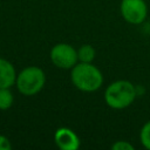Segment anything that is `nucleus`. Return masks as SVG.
Returning <instances> with one entry per match:
<instances>
[{
  "mask_svg": "<svg viewBox=\"0 0 150 150\" xmlns=\"http://www.w3.org/2000/svg\"><path fill=\"white\" fill-rule=\"evenodd\" d=\"M55 144L62 150H76L80 148L81 142L79 136L67 127L59 128L54 134Z\"/></svg>",
  "mask_w": 150,
  "mask_h": 150,
  "instance_id": "6",
  "label": "nucleus"
},
{
  "mask_svg": "<svg viewBox=\"0 0 150 150\" xmlns=\"http://www.w3.org/2000/svg\"><path fill=\"white\" fill-rule=\"evenodd\" d=\"M136 95V88L130 81L117 80L107 87L104 101L107 105L112 109H124L134 103Z\"/></svg>",
  "mask_w": 150,
  "mask_h": 150,
  "instance_id": "2",
  "label": "nucleus"
},
{
  "mask_svg": "<svg viewBox=\"0 0 150 150\" xmlns=\"http://www.w3.org/2000/svg\"><path fill=\"white\" fill-rule=\"evenodd\" d=\"M139 141L145 149L150 150V121H148L142 127L139 131Z\"/></svg>",
  "mask_w": 150,
  "mask_h": 150,
  "instance_id": "10",
  "label": "nucleus"
},
{
  "mask_svg": "<svg viewBox=\"0 0 150 150\" xmlns=\"http://www.w3.org/2000/svg\"><path fill=\"white\" fill-rule=\"evenodd\" d=\"M111 149L112 150H134V146L127 141H116L111 145Z\"/></svg>",
  "mask_w": 150,
  "mask_h": 150,
  "instance_id": "11",
  "label": "nucleus"
},
{
  "mask_svg": "<svg viewBox=\"0 0 150 150\" xmlns=\"http://www.w3.org/2000/svg\"><path fill=\"white\" fill-rule=\"evenodd\" d=\"M11 149H12L11 141L6 136L0 135V150H11Z\"/></svg>",
  "mask_w": 150,
  "mask_h": 150,
  "instance_id": "12",
  "label": "nucleus"
},
{
  "mask_svg": "<svg viewBox=\"0 0 150 150\" xmlns=\"http://www.w3.org/2000/svg\"><path fill=\"white\" fill-rule=\"evenodd\" d=\"M46 83V75L45 71L36 67L29 66L23 68L18 75L15 86L20 94L25 96H34L39 94Z\"/></svg>",
  "mask_w": 150,
  "mask_h": 150,
  "instance_id": "3",
  "label": "nucleus"
},
{
  "mask_svg": "<svg viewBox=\"0 0 150 150\" xmlns=\"http://www.w3.org/2000/svg\"><path fill=\"white\" fill-rule=\"evenodd\" d=\"M50 61L61 69H71L77 62V50L69 43H56L50 50Z\"/></svg>",
  "mask_w": 150,
  "mask_h": 150,
  "instance_id": "4",
  "label": "nucleus"
},
{
  "mask_svg": "<svg viewBox=\"0 0 150 150\" xmlns=\"http://www.w3.org/2000/svg\"><path fill=\"white\" fill-rule=\"evenodd\" d=\"M96 52L95 48L91 45H82L77 49V59L79 62H86V63H91L95 59Z\"/></svg>",
  "mask_w": 150,
  "mask_h": 150,
  "instance_id": "8",
  "label": "nucleus"
},
{
  "mask_svg": "<svg viewBox=\"0 0 150 150\" xmlns=\"http://www.w3.org/2000/svg\"><path fill=\"white\" fill-rule=\"evenodd\" d=\"M14 96L9 88H0V110H7L13 105Z\"/></svg>",
  "mask_w": 150,
  "mask_h": 150,
  "instance_id": "9",
  "label": "nucleus"
},
{
  "mask_svg": "<svg viewBox=\"0 0 150 150\" xmlns=\"http://www.w3.org/2000/svg\"><path fill=\"white\" fill-rule=\"evenodd\" d=\"M70 79L73 84L81 91L93 93L103 84L101 70L93 63L79 62L71 68Z\"/></svg>",
  "mask_w": 150,
  "mask_h": 150,
  "instance_id": "1",
  "label": "nucleus"
},
{
  "mask_svg": "<svg viewBox=\"0 0 150 150\" xmlns=\"http://www.w3.org/2000/svg\"><path fill=\"white\" fill-rule=\"evenodd\" d=\"M121 14L122 18L131 25L142 23L148 15V6L145 0H122Z\"/></svg>",
  "mask_w": 150,
  "mask_h": 150,
  "instance_id": "5",
  "label": "nucleus"
},
{
  "mask_svg": "<svg viewBox=\"0 0 150 150\" xmlns=\"http://www.w3.org/2000/svg\"><path fill=\"white\" fill-rule=\"evenodd\" d=\"M16 71L12 62L0 57V88H11L15 84Z\"/></svg>",
  "mask_w": 150,
  "mask_h": 150,
  "instance_id": "7",
  "label": "nucleus"
}]
</instances>
